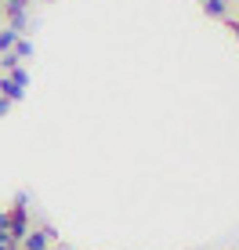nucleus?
I'll list each match as a JSON object with an SVG mask.
<instances>
[{
	"label": "nucleus",
	"instance_id": "nucleus-7",
	"mask_svg": "<svg viewBox=\"0 0 239 250\" xmlns=\"http://www.w3.org/2000/svg\"><path fill=\"white\" fill-rule=\"evenodd\" d=\"M11 51H15L19 58H33V44H29V40H22V37L15 40V47H11Z\"/></svg>",
	"mask_w": 239,
	"mask_h": 250
},
{
	"label": "nucleus",
	"instance_id": "nucleus-11",
	"mask_svg": "<svg viewBox=\"0 0 239 250\" xmlns=\"http://www.w3.org/2000/svg\"><path fill=\"white\" fill-rule=\"evenodd\" d=\"M0 4H4V0H0Z\"/></svg>",
	"mask_w": 239,
	"mask_h": 250
},
{
	"label": "nucleus",
	"instance_id": "nucleus-5",
	"mask_svg": "<svg viewBox=\"0 0 239 250\" xmlns=\"http://www.w3.org/2000/svg\"><path fill=\"white\" fill-rule=\"evenodd\" d=\"M15 40H19V33H15V29H0V55L15 47Z\"/></svg>",
	"mask_w": 239,
	"mask_h": 250
},
{
	"label": "nucleus",
	"instance_id": "nucleus-3",
	"mask_svg": "<svg viewBox=\"0 0 239 250\" xmlns=\"http://www.w3.org/2000/svg\"><path fill=\"white\" fill-rule=\"evenodd\" d=\"M0 94H4L7 102H22V98H25V87H19V83L4 73V76H0Z\"/></svg>",
	"mask_w": 239,
	"mask_h": 250
},
{
	"label": "nucleus",
	"instance_id": "nucleus-2",
	"mask_svg": "<svg viewBox=\"0 0 239 250\" xmlns=\"http://www.w3.org/2000/svg\"><path fill=\"white\" fill-rule=\"evenodd\" d=\"M55 236H58L55 229H37V232L29 229V236H25L19 247H22V250H51V243H55Z\"/></svg>",
	"mask_w": 239,
	"mask_h": 250
},
{
	"label": "nucleus",
	"instance_id": "nucleus-4",
	"mask_svg": "<svg viewBox=\"0 0 239 250\" xmlns=\"http://www.w3.org/2000/svg\"><path fill=\"white\" fill-rule=\"evenodd\" d=\"M203 7H207V15H214V19H225L228 15V0H203Z\"/></svg>",
	"mask_w": 239,
	"mask_h": 250
},
{
	"label": "nucleus",
	"instance_id": "nucleus-8",
	"mask_svg": "<svg viewBox=\"0 0 239 250\" xmlns=\"http://www.w3.org/2000/svg\"><path fill=\"white\" fill-rule=\"evenodd\" d=\"M7 76H11V80H15V83H19V87H29V73H25V69H22V65H15V69H11V73H7Z\"/></svg>",
	"mask_w": 239,
	"mask_h": 250
},
{
	"label": "nucleus",
	"instance_id": "nucleus-1",
	"mask_svg": "<svg viewBox=\"0 0 239 250\" xmlns=\"http://www.w3.org/2000/svg\"><path fill=\"white\" fill-rule=\"evenodd\" d=\"M25 7H29V0H4V15L11 19V29H15V33H29Z\"/></svg>",
	"mask_w": 239,
	"mask_h": 250
},
{
	"label": "nucleus",
	"instance_id": "nucleus-6",
	"mask_svg": "<svg viewBox=\"0 0 239 250\" xmlns=\"http://www.w3.org/2000/svg\"><path fill=\"white\" fill-rule=\"evenodd\" d=\"M19 62H22V58L15 55V51H4V55H0V69H4V73H11V69L19 65Z\"/></svg>",
	"mask_w": 239,
	"mask_h": 250
},
{
	"label": "nucleus",
	"instance_id": "nucleus-10",
	"mask_svg": "<svg viewBox=\"0 0 239 250\" xmlns=\"http://www.w3.org/2000/svg\"><path fill=\"white\" fill-rule=\"evenodd\" d=\"M7 218H11V214H7V210H0V229H7Z\"/></svg>",
	"mask_w": 239,
	"mask_h": 250
},
{
	"label": "nucleus",
	"instance_id": "nucleus-9",
	"mask_svg": "<svg viewBox=\"0 0 239 250\" xmlns=\"http://www.w3.org/2000/svg\"><path fill=\"white\" fill-rule=\"evenodd\" d=\"M7 109H11V102H7L4 94H0V116H7Z\"/></svg>",
	"mask_w": 239,
	"mask_h": 250
}]
</instances>
